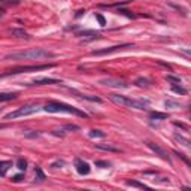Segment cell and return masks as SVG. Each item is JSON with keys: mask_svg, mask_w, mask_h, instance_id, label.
Returning a JSON list of instances; mask_svg holds the SVG:
<instances>
[{"mask_svg": "<svg viewBox=\"0 0 191 191\" xmlns=\"http://www.w3.org/2000/svg\"><path fill=\"white\" fill-rule=\"evenodd\" d=\"M54 54L50 51L43 50V48H34V50H28V51H20V52H12L6 55V60H14V61H21V60H48L52 58Z\"/></svg>", "mask_w": 191, "mask_h": 191, "instance_id": "cell-1", "label": "cell"}, {"mask_svg": "<svg viewBox=\"0 0 191 191\" xmlns=\"http://www.w3.org/2000/svg\"><path fill=\"white\" fill-rule=\"evenodd\" d=\"M45 112H51V114H57V112H67V114H73V115H78L81 118H87V114L79 111L78 108H73L70 105H66V103H61V102H50L45 105L43 108Z\"/></svg>", "mask_w": 191, "mask_h": 191, "instance_id": "cell-2", "label": "cell"}, {"mask_svg": "<svg viewBox=\"0 0 191 191\" xmlns=\"http://www.w3.org/2000/svg\"><path fill=\"white\" fill-rule=\"evenodd\" d=\"M109 99L112 100L115 105H119V106H127V108L139 109V111H146L148 109V102L128 99V97H125L123 94H111Z\"/></svg>", "mask_w": 191, "mask_h": 191, "instance_id": "cell-3", "label": "cell"}, {"mask_svg": "<svg viewBox=\"0 0 191 191\" xmlns=\"http://www.w3.org/2000/svg\"><path fill=\"white\" fill-rule=\"evenodd\" d=\"M55 64H36V66H23V67H15V69H11L6 73L0 75V78L3 76H9V75H18V73H27V72H37V70H45V69H52Z\"/></svg>", "mask_w": 191, "mask_h": 191, "instance_id": "cell-4", "label": "cell"}, {"mask_svg": "<svg viewBox=\"0 0 191 191\" xmlns=\"http://www.w3.org/2000/svg\"><path fill=\"white\" fill-rule=\"evenodd\" d=\"M39 109L41 108H39L37 105H25V106L18 108L17 111H14V112L6 114V115H5V119H15V118H20V116L32 115V114H36Z\"/></svg>", "mask_w": 191, "mask_h": 191, "instance_id": "cell-5", "label": "cell"}, {"mask_svg": "<svg viewBox=\"0 0 191 191\" xmlns=\"http://www.w3.org/2000/svg\"><path fill=\"white\" fill-rule=\"evenodd\" d=\"M128 48H134L133 43H123V45H115V46H111V48H105V50H97L93 51L91 55H108L112 52H118V51L123 50H128Z\"/></svg>", "mask_w": 191, "mask_h": 191, "instance_id": "cell-6", "label": "cell"}, {"mask_svg": "<svg viewBox=\"0 0 191 191\" xmlns=\"http://www.w3.org/2000/svg\"><path fill=\"white\" fill-rule=\"evenodd\" d=\"M99 84L102 85H108V87H114V88H127L128 84H125L121 79H114V78H105V79H100Z\"/></svg>", "mask_w": 191, "mask_h": 191, "instance_id": "cell-7", "label": "cell"}, {"mask_svg": "<svg viewBox=\"0 0 191 191\" xmlns=\"http://www.w3.org/2000/svg\"><path fill=\"white\" fill-rule=\"evenodd\" d=\"M146 145H148V148L154 151V152H155L160 158H163V160H166V161H169V163H170V157L167 155V152L163 150L161 146H158L157 143H154V142H146Z\"/></svg>", "mask_w": 191, "mask_h": 191, "instance_id": "cell-8", "label": "cell"}, {"mask_svg": "<svg viewBox=\"0 0 191 191\" xmlns=\"http://www.w3.org/2000/svg\"><path fill=\"white\" fill-rule=\"evenodd\" d=\"M75 167H76V172L79 175H88L90 173V170H91V167L90 164L87 163V161H82L81 158H75Z\"/></svg>", "mask_w": 191, "mask_h": 191, "instance_id": "cell-9", "label": "cell"}, {"mask_svg": "<svg viewBox=\"0 0 191 191\" xmlns=\"http://www.w3.org/2000/svg\"><path fill=\"white\" fill-rule=\"evenodd\" d=\"M52 84H61L60 79H54V78H41V79H34L32 84H27V85H52Z\"/></svg>", "mask_w": 191, "mask_h": 191, "instance_id": "cell-10", "label": "cell"}, {"mask_svg": "<svg viewBox=\"0 0 191 191\" xmlns=\"http://www.w3.org/2000/svg\"><path fill=\"white\" fill-rule=\"evenodd\" d=\"M127 185H130V187H136V188H141V190H143V191H154L151 187L139 182V181H134V179H128V181H127Z\"/></svg>", "mask_w": 191, "mask_h": 191, "instance_id": "cell-11", "label": "cell"}, {"mask_svg": "<svg viewBox=\"0 0 191 191\" xmlns=\"http://www.w3.org/2000/svg\"><path fill=\"white\" fill-rule=\"evenodd\" d=\"M12 167V161L9 160H2L0 161V176H6L8 170Z\"/></svg>", "mask_w": 191, "mask_h": 191, "instance_id": "cell-12", "label": "cell"}, {"mask_svg": "<svg viewBox=\"0 0 191 191\" xmlns=\"http://www.w3.org/2000/svg\"><path fill=\"white\" fill-rule=\"evenodd\" d=\"M96 148L102 151H109V152H119L118 148L112 146V145H108V143H96Z\"/></svg>", "mask_w": 191, "mask_h": 191, "instance_id": "cell-13", "label": "cell"}, {"mask_svg": "<svg viewBox=\"0 0 191 191\" xmlns=\"http://www.w3.org/2000/svg\"><path fill=\"white\" fill-rule=\"evenodd\" d=\"M9 33L14 34L15 37H20V39H30V36L25 33L24 30H18V28H12V30H9Z\"/></svg>", "mask_w": 191, "mask_h": 191, "instance_id": "cell-14", "label": "cell"}, {"mask_svg": "<svg viewBox=\"0 0 191 191\" xmlns=\"http://www.w3.org/2000/svg\"><path fill=\"white\" fill-rule=\"evenodd\" d=\"M17 93H0V102H9L17 99Z\"/></svg>", "mask_w": 191, "mask_h": 191, "instance_id": "cell-15", "label": "cell"}, {"mask_svg": "<svg viewBox=\"0 0 191 191\" xmlns=\"http://www.w3.org/2000/svg\"><path fill=\"white\" fill-rule=\"evenodd\" d=\"M76 93V91H73ZM81 99H85V100H90V102H96V103H102V99L100 97H96V96H87V94H81V93H76Z\"/></svg>", "mask_w": 191, "mask_h": 191, "instance_id": "cell-16", "label": "cell"}, {"mask_svg": "<svg viewBox=\"0 0 191 191\" xmlns=\"http://www.w3.org/2000/svg\"><path fill=\"white\" fill-rule=\"evenodd\" d=\"M173 137H175V139H176L178 142H179L181 145H184L185 148H190V141H188L187 137H184L182 134H175Z\"/></svg>", "mask_w": 191, "mask_h": 191, "instance_id": "cell-17", "label": "cell"}, {"mask_svg": "<svg viewBox=\"0 0 191 191\" xmlns=\"http://www.w3.org/2000/svg\"><path fill=\"white\" fill-rule=\"evenodd\" d=\"M134 84L137 85V87H150L151 85V81L150 79H146V78H137Z\"/></svg>", "mask_w": 191, "mask_h": 191, "instance_id": "cell-18", "label": "cell"}, {"mask_svg": "<svg viewBox=\"0 0 191 191\" xmlns=\"http://www.w3.org/2000/svg\"><path fill=\"white\" fill-rule=\"evenodd\" d=\"M78 36H81V37H87V39H97V37H100V34L94 33V32H84V33H79Z\"/></svg>", "mask_w": 191, "mask_h": 191, "instance_id": "cell-19", "label": "cell"}, {"mask_svg": "<svg viewBox=\"0 0 191 191\" xmlns=\"http://www.w3.org/2000/svg\"><path fill=\"white\" fill-rule=\"evenodd\" d=\"M150 116L152 119H167V118H169L167 114H161V112H151Z\"/></svg>", "mask_w": 191, "mask_h": 191, "instance_id": "cell-20", "label": "cell"}, {"mask_svg": "<svg viewBox=\"0 0 191 191\" xmlns=\"http://www.w3.org/2000/svg\"><path fill=\"white\" fill-rule=\"evenodd\" d=\"M34 175H36V181H43V179H46V176L42 172L41 167H36V169H34Z\"/></svg>", "mask_w": 191, "mask_h": 191, "instance_id": "cell-21", "label": "cell"}, {"mask_svg": "<svg viewBox=\"0 0 191 191\" xmlns=\"http://www.w3.org/2000/svg\"><path fill=\"white\" fill-rule=\"evenodd\" d=\"M88 136H90V137H93V139H96V137H100V139H102V137H105L106 134L103 133L102 130H91V132L88 133Z\"/></svg>", "mask_w": 191, "mask_h": 191, "instance_id": "cell-22", "label": "cell"}, {"mask_svg": "<svg viewBox=\"0 0 191 191\" xmlns=\"http://www.w3.org/2000/svg\"><path fill=\"white\" fill-rule=\"evenodd\" d=\"M172 91L176 93V94H181V96H185V94H187V90H185L184 87H181V85H173V87H172Z\"/></svg>", "mask_w": 191, "mask_h": 191, "instance_id": "cell-23", "label": "cell"}, {"mask_svg": "<svg viewBox=\"0 0 191 191\" xmlns=\"http://www.w3.org/2000/svg\"><path fill=\"white\" fill-rule=\"evenodd\" d=\"M17 167L21 170V172H25V169H27V161H25L24 158H18Z\"/></svg>", "mask_w": 191, "mask_h": 191, "instance_id": "cell-24", "label": "cell"}, {"mask_svg": "<svg viewBox=\"0 0 191 191\" xmlns=\"http://www.w3.org/2000/svg\"><path fill=\"white\" fill-rule=\"evenodd\" d=\"M166 106H167V108L178 109V108H181L182 105H181V103H178V102H173V100H166Z\"/></svg>", "mask_w": 191, "mask_h": 191, "instance_id": "cell-25", "label": "cell"}, {"mask_svg": "<svg viewBox=\"0 0 191 191\" xmlns=\"http://www.w3.org/2000/svg\"><path fill=\"white\" fill-rule=\"evenodd\" d=\"M166 79L169 82H173V84H181V78H178V76H172V75H167Z\"/></svg>", "mask_w": 191, "mask_h": 191, "instance_id": "cell-26", "label": "cell"}, {"mask_svg": "<svg viewBox=\"0 0 191 191\" xmlns=\"http://www.w3.org/2000/svg\"><path fill=\"white\" fill-rule=\"evenodd\" d=\"M64 164H66V163H64L63 160H57V161H54V163L51 164V167H54V169H58V167H63Z\"/></svg>", "mask_w": 191, "mask_h": 191, "instance_id": "cell-27", "label": "cell"}, {"mask_svg": "<svg viewBox=\"0 0 191 191\" xmlns=\"http://www.w3.org/2000/svg\"><path fill=\"white\" fill-rule=\"evenodd\" d=\"M96 166H97V167H103V169H106V167L111 166V163H109V161H96Z\"/></svg>", "mask_w": 191, "mask_h": 191, "instance_id": "cell-28", "label": "cell"}, {"mask_svg": "<svg viewBox=\"0 0 191 191\" xmlns=\"http://www.w3.org/2000/svg\"><path fill=\"white\" fill-rule=\"evenodd\" d=\"M41 133H36V132H32V130H28V132H25V137H39Z\"/></svg>", "mask_w": 191, "mask_h": 191, "instance_id": "cell-29", "label": "cell"}, {"mask_svg": "<svg viewBox=\"0 0 191 191\" xmlns=\"http://www.w3.org/2000/svg\"><path fill=\"white\" fill-rule=\"evenodd\" d=\"M96 18H97V21H99V24L102 25V27H105V25H106V21H105V18L102 17L100 14H96Z\"/></svg>", "mask_w": 191, "mask_h": 191, "instance_id": "cell-30", "label": "cell"}, {"mask_svg": "<svg viewBox=\"0 0 191 191\" xmlns=\"http://www.w3.org/2000/svg\"><path fill=\"white\" fill-rule=\"evenodd\" d=\"M24 179V175H15V176H12V182H21Z\"/></svg>", "mask_w": 191, "mask_h": 191, "instance_id": "cell-31", "label": "cell"}, {"mask_svg": "<svg viewBox=\"0 0 191 191\" xmlns=\"http://www.w3.org/2000/svg\"><path fill=\"white\" fill-rule=\"evenodd\" d=\"M66 130H79V125H75V124H69L64 127Z\"/></svg>", "mask_w": 191, "mask_h": 191, "instance_id": "cell-32", "label": "cell"}, {"mask_svg": "<svg viewBox=\"0 0 191 191\" xmlns=\"http://www.w3.org/2000/svg\"><path fill=\"white\" fill-rule=\"evenodd\" d=\"M175 154H178V152H175ZM178 157H181V158H182L184 161H185V164H190V161H188V158L185 157L184 154H178Z\"/></svg>", "mask_w": 191, "mask_h": 191, "instance_id": "cell-33", "label": "cell"}, {"mask_svg": "<svg viewBox=\"0 0 191 191\" xmlns=\"http://www.w3.org/2000/svg\"><path fill=\"white\" fill-rule=\"evenodd\" d=\"M182 191H191V188H190V187H184Z\"/></svg>", "mask_w": 191, "mask_h": 191, "instance_id": "cell-34", "label": "cell"}, {"mask_svg": "<svg viewBox=\"0 0 191 191\" xmlns=\"http://www.w3.org/2000/svg\"><path fill=\"white\" fill-rule=\"evenodd\" d=\"M3 14H5V11H3V9H0V18L3 17Z\"/></svg>", "mask_w": 191, "mask_h": 191, "instance_id": "cell-35", "label": "cell"}, {"mask_svg": "<svg viewBox=\"0 0 191 191\" xmlns=\"http://www.w3.org/2000/svg\"><path fill=\"white\" fill-rule=\"evenodd\" d=\"M5 127H6V124H0V130H2V128H5Z\"/></svg>", "mask_w": 191, "mask_h": 191, "instance_id": "cell-36", "label": "cell"}, {"mask_svg": "<svg viewBox=\"0 0 191 191\" xmlns=\"http://www.w3.org/2000/svg\"><path fill=\"white\" fill-rule=\"evenodd\" d=\"M82 191H90V190H82Z\"/></svg>", "mask_w": 191, "mask_h": 191, "instance_id": "cell-37", "label": "cell"}]
</instances>
